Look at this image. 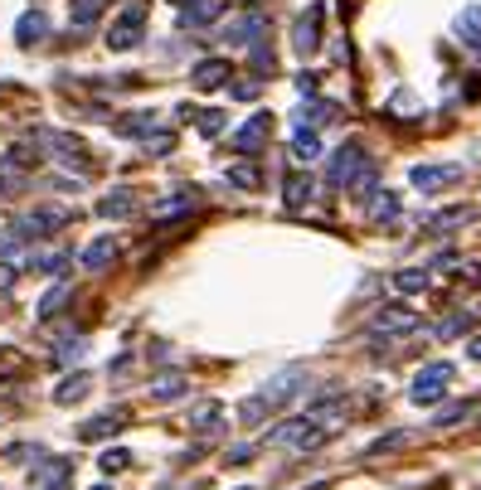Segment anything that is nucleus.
Masks as SVG:
<instances>
[{
    "mask_svg": "<svg viewBox=\"0 0 481 490\" xmlns=\"http://www.w3.org/2000/svg\"><path fill=\"white\" fill-rule=\"evenodd\" d=\"M141 29H146V0H137V5L122 10V20L107 29V49H137L141 44Z\"/></svg>",
    "mask_w": 481,
    "mask_h": 490,
    "instance_id": "obj_1",
    "label": "nucleus"
},
{
    "mask_svg": "<svg viewBox=\"0 0 481 490\" xmlns=\"http://www.w3.org/2000/svg\"><path fill=\"white\" fill-rule=\"evenodd\" d=\"M326 437H331V427H321V423H311V418H292V423H282L278 432H272V442L296 447V452H311V447L326 442Z\"/></svg>",
    "mask_w": 481,
    "mask_h": 490,
    "instance_id": "obj_2",
    "label": "nucleus"
},
{
    "mask_svg": "<svg viewBox=\"0 0 481 490\" xmlns=\"http://www.w3.org/2000/svg\"><path fill=\"white\" fill-rule=\"evenodd\" d=\"M447 383H453V364H423L418 369V379H414V389H408V399L414 403H438L447 393Z\"/></svg>",
    "mask_w": 481,
    "mask_h": 490,
    "instance_id": "obj_3",
    "label": "nucleus"
},
{
    "mask_svg": "<svg viewBox=\"0 0 481 490\" xmlns=\"http://www.w3.org/2000/svg\"><path fill=\"white\" fill-rule=\"evenodd\" d=\"M263 29H268L263 15H239L233 25H224V39H229V44H258Z\"/></svg>",
    "mask_w": 481,
    "mask_h": 490,
    "instance_id": "obj_4",
    "label": "nucleus"
},
{
    "mask_svg": "<svg viewBox=\"0 0 481 490\" xmlns=\"http://www.w3.org/2000/svg\"><path fill=\"white\" fill-rule=\"evenodd\" d=\"M316 29H321V5H311L306 10L302 20H296V54H316V44H321V39H316Z\"/></svg>",
    "mask_w": 481,
    "mask_h": 490,
    "instance_id": "obj_5",
    "label": "nucleus"
},
{
    "mask_svg": "<svg viewBox=\"0 0 481 490\" xmlns=\"http://www.w3.org/2000/svg\"><path fill=\"white\" fill-rule=\"evenodd\" d=\"M355 165H365V155H360V146H341V151L331 155V185H351V175H355Z\"/></svg>",
    "mask_w": 481,
    "mask_h": 490,
    "instance_id": "obj_6",
    "label": "nucleus"
},
{
    "mask_svg": "<svg viewBox=\"0 0 481 490\" xmlns=\"http://www.w3.org/2000/svg\"><path fill=\"white\" fill-rule=\"evenodd\" d=\"M49 35V20H44V10H29V15H20V25H15V39L25 49H35L39 39Z\"/></svg>",
    "mask_w": 481,
    "mask_h": 490,
    "instance_id": "obj_7",
    "label": "nucleus"
},
{
    "mask_svg": "<svg viewBox=\"0 0 481 490\" xmlns=\"http://www.w3.org/2000/svg\"><path fill=\"white\" fill-rule=\"evenodd\" d=\"M194 88H224V78H229V64L224 59H204V64H194Z\"/></svg>",
    "mask_w": 481,
    "mask_h": 490,
    "instance_id": "obj_8",
    "label": "nucleus"
},
{
    "mask_svg": "<svg viewBox=\"0 0 481 490\" xmlns=\"http://www.w3.org/2000/svg\"><path fill=\"white\" fill-rule=\"evenodd\" d=\"M122 423H127V413H102V418H93V423H88L78 437H83V442H102V437H112Z\"/></svg>",
    "mask_w": 481,
    "mask_h": 490,
    "instance_id": "obj_9",
    "label": "nucleus"
},
{
    "mask_svg": "<svg viewBox=\"0 0 481 490\" xmlns=\"http://www.w3.org/2000/svg\"><path fill=\"white\" fill-rule=\"evenodd\" d=\"M268 127H272V122H268V117H253V122H248V127H243V131H239V137H233V146H239V151H258V146H263V141H268Z\"/></svg>",
    "mask_w": 481,
    "mask_h": 490,
    "instance_id": "obj_10",
    "label": "nucleus"
},
{
    "mask_svg": "<svg viewBox=\"0 0 481 490\" xmlns=\"http://www.w3.org/2000/svg\"><path fill=\"white\" fill-rule=\"evenodd\" d=\"M414 311L408 306H384V316H375V330H414Z\"/></svg>",
    "mask_w": 481,
    "mask_h": 490,
    "instance_id": "obj_11",
    "label": "nucleus"
},
{
    "mask_svg": "<svg viewBox=\"0 0 481 490\" xmlns=\"http://www.w3.org/2000/svg\"><path fill=\"white\" fill-rule=\"evenodd\" d=\"M457 39H462L467 49H481V10H462V20H457Z\"/></svg>",
    "mask_w": 481,
    "mask_h": 490,
    "instance_id": "obj_12",
    "label": "nucleus"
},
{
    "mask_svg": "<svg viewBox=\"0 0 481 490\" xmlns=\"http://www.w3.org/2000/svg\"><path fill=\"white\" fill-rule=\"evenodd\" d=\"M112 257H117V243H112V238H98V243L83 253V267H88V273H102Z\"/></svg>",
    "mask_w": 481,
    "mask_h": 490,
    "instance_id": "obj_13",
    "label": "nucleus"
},
{
    "mask_svg": "<svg viewBox=\"0 0 481 490\" xmlns=\"http://www.w3.org/2000/svg\"><path fill=\"white\" fill-rule=\"evenodd\" d=\"M453 165H418V170H414V185H418V190H433V185H447V180H453Z\"/></svg>",
    "mask_w": 481,
    "mask_h": 490,
    "instance_id": "obj_14",
    "label": "nucleus"
},
{
    "mask_svg": "<svg viewBox=\"0 0 481 490\" xmlns=\"http://www.w3.org/2000/svg\"><path fill=\"white\" fill-rule=\"evenodd\" d=\"M107 5H112V0H74V10H68V20H74L78 29H88V25H93V20H98L102 10H107Z\"/></svg>",
    "mask_w": 481,
    "mask_h": 490,
    "instance_id": "obj_15",
    "label": "nucleus"
},
{
    "mask_svg": "<svg viewBox=\"0 0 481 490\" xmlns=\"http://www.w3.org/2000/svg\"><path fill=\"white\" fill-rule=\"evenodd\" d=\"M151 393H156V399H180V393H185V374H161V379L151 383Z\"/></svg>",
    "mask_w": 481,
    "mask_h": 490,
    "instance_id": "obj_16",
    "label": "nucleus"
},
{
    "mask_svg": "<svg viewBox=\"0 0 481 490\" xmlns=\"http://www.w3.org/2000/svg\"><path fill=\"white\" fill-rule=\"evenodd\" d=\"M214 15H219V0H200V5L180 10V25H204V20H214Z\"/></svg>",
    "mask_w": 481,
    "mask_h": 490,
    "instance_id": "obj_17",
    "label": "nucleus"
},
{
    "mask_svg": "<svg viewBox=\"0 0 481 490\" xmlns=\"http://www.w3.org/2000/svg\"><path fill=\"white\" fill-rule=\"evenodd\" d=\"M64 481H68V462H49V471L35 481V490H59Z\"/></svg>",
    "mask_w": 481,
    "mask_h": 490,
    "instance_id": "obj_18",
    "label": "nucleus"
},
{
    "mask_svg": "<svg viewBox=\"0 0 481 490\" xmlns=\"http://www.w3.org/2000/svg\"><path fill=\"white\" fill-rule=\"evenodd\" d=\"M394 214H398V194L380 190V200L370 204V218H375V224H384V218H394Z\"/></svg>",
    "mask_w": 481,
    "mask_h": 490,
    "instance_id": "obj_19",
    "label": "nucleus"
},
{
    "mask_svg": "<svg viewBox=\"0 0 481 490\" xmlns=\"http://www.w3.org/2000/svg\"><path fill=\"white\" fill-rule=\"evenodd\" d=\"M98 214H107V218H122V214H131V194L127 190H117L112 200H102L98 204Z\"/></svg>",
    "mask_w": 481,
    "mask_h": 490,
    "instance_id": "obj_20",
    "label": "nucleus"
},
{
    "mask_svg": "<svg viewBox=\"0 0 481 490\" xmlns=\"http://www.w3.org/2000/svg\"><path fill=\"white\" fill-rule=\"evenodd\" d=\"M83 393H88V379H83V374H74V379H64V389H59L54 399H59V403H78Z\"/></svg>",
    "mask_w": 481,
    "mask_h": 490,
    "instance_id": "obj_21",
    "label": "nucleus"
},
{
    "mask_svg": "<svg viewBox=\"0 0 481 490\" xmlns=\"http://www.w3.org/2000/svg\"><path fill=\"white\" fill-rule=\"evenodd\" d=\"M292 151H296V161H316V155H321V141H316L311 131H302V137L292 141Z\"/></svg>",
    "mask_w": 481,
    "mask_h": 490,
    "instance_id": "obj_22",
    "label": "nucleus"
},
{
    "mask_svg": "<svg viewBox=\"0 0 481 490\" xmlns=\"http://www.w3.org/2000/svg\"><path fill=\"white\" fill-rule=\"evenodd\" d=\"M394 287H398V291H423V287H428V277H423V273H398V277H394Z\"/></svg>",
    "mask_w": 481,
    "mask_h": 490,
    "instance_id": "obj_23",
    "label": "nucleus"
},
{
    "mask_svg": "<svg viewBox=\"0 0 481 490\" xmlns=\"http://www.w3.org/2000/svg\"><path fill=\"white\" fill-rule=\"evenodd\" d=\"M127 462H131L127 452H107V456H102V471H107V476H117V471H127Z\"/></svg>",
    "mask_w": 481,
    "mask_h": 490,
    "instance_id": "obj_24",
    "label": "nucleus"
},
{
    "mask_svg": "<svg viewBox=\"0 0 481 490\" xmlns=\"http://www.w3.org/2000/svg\"><path fill=\"white\" fill-rule=\"evenodd\" d=\"M200 131H204V137H219V131H224V112H204Z\"/></svg>",
    "mask_w": 481,
    "mask_h": 490,
    "instance_id": "obj_25",
    "label": "nucleus"
},
{
    "mask_svg": "<svg viewBox=\"0 0 481 490\" xmlns=\"http://www.w3.org/2000/svg\"><path fill=\"white\" fill-rule=\"evenodd\" d=\"M306 194H311V180H292V185H288V200H292V204H302Z\"/></svg>",
    "mask_w": 481,
    "mask_h": 490,
    "instance_id": "obj_26",
    "label": "nucleus"
},
{
    "mask_svg": "<svg viewBox=\"0 0 481 490\" xmlns=\"http://www.w3.org/2000/svg\"><path fill=\"white\" fill-rule=\"evenodd\" d=\"M229 180H233V185H258V170H248V165H239V170H233Z\"/></svg>",
    "mask_w": 481,
    "mask_h": 490,
    "instance_id": "obj_27",
    "label": "nucleus"
},
{
    "mask_svg": "<svg viewBox=\"0 0 481 490\" xmlns=\"http://www.w3.org/2000/svg\"><path fill=\"white\" fill-rule=\"evenodd\" d=\"M78 354H83V345H64V350H59V364H74Z\"/></svg>",
    "mask_w": 481,
    "mask_h": 490,
    "instance_id": "obj_28",
    "label": "nucleus"
},
{
    "mask_svg": "<svg viewBox=\"0 0 481 490\" xmlns=\"http://www.w3.org/2000/svg\"><path fill=\"white\" fill-rule=\"evenodd\" d=\"M472 360H481V336L472 340Z\"/></svg>",
    "mask_w": 481,
    "mask_h": 490,
    "instance_id": "obj_29",
    "label": "nucleus"
},
{
    "mask_svg": "<svg viewBox=\"0 0 481 490\" xmlns=\"http://www.w3.org/2000/svg\"><path fill=\"white\" fill-rule=\"evenodd\" d=\"M98 490H107V486H98Z\"/></svg>",
    "mask_w": 481,
    "mask_h": 490,
    "instance_id": "obj_30",
    "label": "nucleus"
}]
</instances>
